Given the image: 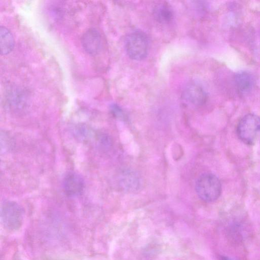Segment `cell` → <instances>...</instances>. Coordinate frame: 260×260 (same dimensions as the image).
Returning <instances> with one entry per match:
<instances>
[{
	"mask_svg": "<svg viewBox=\"0 0 260 260\" xmlns=\"http://www.w3.org/2000/svg\"><path fill=\"white\" fill-rule=\"evenodd\" d=\"M239 139L247 145L260 144V117L254 114H248L239 121L237 127Z\"/></svg>",
	"mask_w": 260,
	"mask_h": 260,
	"instance_id": "6da1fadb",
	"label": "cell"
},
{
	"mask_svg": "<svg viewBox=\"0 0 260 260\" xmlns=\"http://www.w3.org/2000/svg\"><path fill=\"white\" fill-rule=\"evenodd\" d=\"M196 190L201 200L206 202H212L219 197L221 185L219 180L215 175L205 173L197 179Z\"/></svg>",
	"mask_w": 260,
	"mask_h": 260,
	"instance_id": "7a4b0ae2",
	"label": "cell"
},
{
	"mask_svg": "<svg viewBox=\"0 0 260 260\" xmlns=\"http://www.w3.org/2000/svg\"><path fill=\"white\" fill-rule=\"evenodd\" d=\"M23 217V209L16 202L8 201L2 205L1 221L7 231L14 232L19 230L22 224Z\"/></svg>",
	"mask_w": 260,
	"mask_h": 260,
	"instance_id": "3957f363",
	"label": "cell"
},
{
	"mask_svg": "<svg viewBox=\"0 0 260 260\" xmlns=\"http://www.w3.org/2000/svg\"><path fill=\"white\" fill-rule=\"evenodd\" d=\"M125 47L129 58L135 60L143 59L146 57L148 50L147 36L140 30L131 32L125 39Z\"/></svg>",
	"mask_w": 260,
	"mask_h": 260,
	"instance_id": "277c9868",
	"label": "cell"
},
{
	"mask_svg": "<svg viewBox=\"0 0 260 260\" xmlns=\"http://www.w3.org/2000/svg\"><path fill=\"white\" fill-rule=\"evenodd\" d=\"M84 188V181L81 176L74 172H69L63 180V188L66 194L73 197L80 195Z\"/></svg>",
	"mask_w": 260,
	"mask_h": 260,
	"instance_id": "5b68a950",
	"label": "cell"
},
{
	"mask_svg": "<svg viewBox=\"0 0 260 260\" xmlns=\"http://www.w3.org/2000/svg\"><path fill=\"white\" fill-rule=\"evenodd\" d=\"M81 44L84 50L91 55H95L101 48V37L95 28H91L86 31L81 37Z\"/></svg>",
	"mask_w": 260,
	"mask_h": 260,
	"instance_id": "8992f818",
	"label": "cell"
},
{
	"mask_svg": "<svg viewBox=\"0 0 260 260\" xmlns=\"http://www.w3.org/2000/svg\"><path fill=\"white\" fill-rule=\"evenodd\" d=\"M184 99L190 104L201 106L206 101L207 94L203 87L196 82L189 83L183 90Z\"/></svg>",
	"mask_w": 260,
	"mask_h": 260,
	"instance_id": "52a82bcc",
	"label": "cell"
},
{
	"mask_svg": "<svg viewBox=\"0 0 260 260\" xmlns=\"http://www.w3.org/2000/svg\"><path fill=\"white\" fill-rule=\"evenodd\" d=\"M153 15L155 20L162 24L169 23L174 17L172 8L166 2L156 4L153 8Z\"/></svg>",
	"mask_w": 260,
	"mask_h": 260,
	"instance_id": "ba28073f",
	"label": "cell"
},
{
	"mask_svg": "<svg viewBox=\"0 0 260 260\" xmlns=\"http://www.w3.org/2000/svg\"><path fill=\"white\" fill-rule=\"evenodd\" d=\"M235 82L238 91L246 93L252 88L254 80L252 75L247 72H240L235 76Z\"/></svg>",
	"mask_w": 260,
	"mask_h": 260,
	"instance_id": "9c48e42d",
	"label": "cell"
},
{
	"mask_svg": "<svg viewBox=\"0 0 260 260\" xmlns=\"http://www.w3.org/2000/svg\"><path fill=\"white\" fill-rule=\"evenodd\" d=\"M14 47V40L11 31L5 26L0 27V48L2 55L10 53Z\"/></svg>",
	"mask_w": 260,
	"mask_h": 260,
	"instance_id": "30bf717a",
	"label": "cell"
},
{
	"mask_svg": "<svg viewBox=\"0 0 260 260\" xmlns=\"http://www.w3.org/2000/svg\"><path fill=\"white\" fill-rule=\"evenodd\" d=\"M122 177V184L124 188L131 190L139 188L140 180L136 174L133 172H127L124 173Z\"/></svg>",
	"mask_w": 260,
	"mask_h": 260,
	"instance_id": "8fae6325",
	"label": "cell"
},
{
	"mask_svg": "<svg viewBox=\"0 0 260 260\" xmlns=\"http://www.w3.org/2000/svg\"><path fill=\"white\" fill-rule=\"evenodd\" d=\"M110 110L112 114L116 117H122L123 116V111L121 108L115 104H113L110 106Z\"/></svg>",
	"mask_w": 260,
	"mask_h": 260,
	"instance_id": "7c38bea8",
	"label": "cell"
},
{
	"mask_svg": "<svg viewBox=\"0 0 260 260\" xmlns=\"http://www.w3.org/2000/svg\"><path fill=\"white\" fill-rule=\"evenodd\" d=\"M219 260H237V259L230 257L229 256H220Z\"/></svg>",
	"mask_w": 260,
	"mask_h": 260,
	"instance_id": "4fadbf2b",
	"label": "cell"
}]
</instances>
